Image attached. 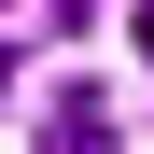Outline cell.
Listing matches in <instances>:
<instances>
[{
    "mask_svg": "<svg viewBox=\"0 0 154 154\" xmlns=\"http://www.w3.org/2000/svg\"><path fill=\"white\" fill-rule=\"evenodd\" d=\"M42 154H112V98H98V84H70L56 112H42Z\"/></svg>",
    "mask_w": 154,
    "mask_h": 154,
    "instance_id": "6da1fadb",
    "label": "cell"
},
{
    "mask_svg": "<svg viewBox=\"0 0 154 154\" xmlns=\"http://www.w3.org/2000/svg\"><path fill=\"white\" fill-rule=\"evenodd\" d=\"M140 56H154V0H140Z\"/></svg>",
    "mask_w": 154,
    "mask_h": 154,
    "instance_id": "7a4b0ae2",
    "label": "cell"
}]
</instances>
